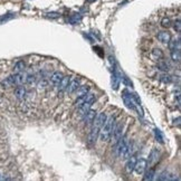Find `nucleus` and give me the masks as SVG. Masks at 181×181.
<instances>
[{
  "label": "nucleus",
  "instance_id": "3",
  "mask_svg": "<svg viewBox=\"0 0 181 181\" xmlns=\"http://www.w3.org/2000/svg\"><path fill=\"white\" fill-rule=\"evenodd\" d=\"M26 74L24 73H15V75L8 76L7 78H5L2 82L0 83V86L2 89H9L11 86H18L23 85L26 83Z\"/></svg>",
  "mask_w": 181,
  "mask_h": 181
},
{
  "label": "nucleus",
  "instance_id": "27",
  "mask_svg": "<svg viewBox=\"0 0 181 181\" xmlns=\"http://www.w3.org/2000/svg\"><path fill=\"white\" fill-rule=\"evenodd\" d=\"M86 101V95L84 96H79V97H77V99L75 101V103H74V106H75L76 109H78V107H81L82 106V104Z\"/></svg>",
  "mask_w": 181,
  "mask_h": 181
},
{
  "label": "nucleus",
  "instance_id": "22",
  "mask_svg": "<svg viewBox=\"0 0 181 181\" xmlns=\"http://www.w3.org/2000/svg\"><path fill=\"white\" fill-rule=\"evenodd\" d=\"M171 58H172L173 62L180 63V59H181L180 49H173V50H171Z\"/></svg>",
  "mask_w": 181,
  "mask_h": 181
},
{
  "label": "nucleus",
  "instance_id": "37",
  "mask_svg": "<svg viewBox=\"0 0 181 181\" xmlns=\"http://www.w3.org/2000/svg\"><path fill=\"white\" fill-rule=\"evenodd\" d=\"M0 180H6V178L2 177V174H1V173H0Z\"/></svg>",
  "mask_w": 181,
  "mask_h": 181
},
{
  "label": "nucleus",
  "instance_id": "25",
  "mask_svg": "<svg viewBox=\"0 0 181 181\" xmlns=\"http://www.w3.org/2000/svg\"><path fill=\"white\" fill-rule=\"evenodd\" d=\"M155 171H154V169H150L149 171H147L145 172V176H144V180L148 181V180H154L155 179Z\"/></svg>",
  "mask_w": 181,
  "mask_h": 181
},
{
  "label": "nucleus",
  "instance_id": "12",
  "mask_svg": "<svg viewBox=\"0 0 181 181\" xmlns=\"http://www.w3.org/2000/svg\"><path fill=\"white\" fill-rule=\"evenodd\" d=\"M69 82H71V76H63L62 81H61L59 85H58V93L59 94H62L64 91H66Z\"/></svg>",
  "mask_w": 181,
  "mask_h": 181
},
{
  "label": "nucleus",
  "instance_id": "20",
  "mask_svg": "<svg viewBox=\"0 0 181 181\" xmlns=\"http://www.w3.org/2000/svg\"><path fill=\"white\" fill-rule=\"evenodd\" d=\"M168 44H169V49H170V50H173V49H180L181 48L180 39H177V40H176V39H170Z\"/></svg>",
  "mask_w": 181,
  "mask_h": 181
},
{
  "label": "nucleus",
  "instance_id": "8",
  "mask_svg": "<svg viewBox=\"0 0 181 181\" xmlns=\"http://www.w3.org/2000/svg\"><path fill=\"white\" fill-rule=\"evenodd\" d=\"M147 167H148V162L145 159H140V160L137 161V163H135V167H134V170L137 172V174H143L147 170Z\"/></svg>",
  "mask_w": 181,
  "mask_h": 181
},
{
  "label": "nucleus",
  "instance_id": "1",
  "mask_svg": "<svg viewBox=\"0 0 181 181\" xmlns=\"http://www.w3.org/2000/svg\"><path fill=\"white\" fill-rule=\"evenodd\" d=\"M115 152L116 155L121 159H127L131 155L132 149H131V145L127 141V135H122L121 139L117 141V143L115 144Z\"/></svg>",
  "mask_w": 181,
  "mask_h": 181
},
{
  "label": "nucleus",
  "instance_id": "4",
  "mask_svg": "<svg viewBox=\"0 0 181 181\" xmlns=\"http://www.w3.org/2000/svg\"><path fill=\"white\" fill-rule=\"evenodd\" d=\"M122 133H123V122H119V123L114 124V127H113V131H112V135H111L113 145H115V144L117 143V141L122 137Z\"/></svg>",
  "mask_w": 181,
  "mask_h": 181
},
{
  "label": "nucleus",
  "instance_id": "26",
  "mask_svg": "<svg viewBox=\"0 0 181 181\" xmlns=\"http://www.w3.org/2000/svg\"><path fill=\"white\" fill-rule=\"evenodd\" d=\"M158 68L162 71V72H168L169 68H170V66L168 64L167 62H163V61H161V62L158 63Z\"/></svg>",
  "mask_w": 181,
  "mask_h": 181
},
{
  "label": "nucleus",
  "instance_id": "32",
  "mask_svg": "<svg viewBox=\"0 0 181 181\" xmlns=\"http://www.w3.org/2000/svg\"><path fill=\"white\" fill-rule=\"evenodd\" d=\"M47 18H50V19H56V18H58L61 15H59V12H56V11H51V12H47V14L45 15Z\"/></svg>",
  "mask_w": 181,
  "mask_h": 181
},
{
  "label": "nucleus",
  "instance_id": "18",
  "mask_svg": "<svg viewBox=\"0 0 181 181\" xmlns=\"http://www.w3.org/2000/svg\"><path fill=\"white\" fill-rule=\"evenodd\" d=\"M82 19H83L82 15L74 14V15H72V16H71L68 19H67V21H68L71 25H78V24H81Z\"/></svg>",
  "mask_w": 181,
  "mask_h": 181
},
{
  "label": "nucleus",
  "instance_id": "24",
  "mask_svg": "<svg viewBox=\"0 0 181 181\" xmlns=\"http://www.w3.org/2000/svg\"><path fill=\"white\" fill-rule=\"evenodd\" d=\"M152 56L157 59H162L164 57V54L160 48H154V49H152Z\"/></svg>",
  "mask_w": 181,
  "mask_h": 181
},
{
  "label": "nucleus",
  "instance_id": "29",
  "mask_svg": "<svg viewBox=\"0 0 181 181\" xmlns=\"http://www.w3.org/2000/svg\"><path fill=\"white\" fill-rule=\"evenodd\" d=\"M15 17V14H6V15H4V16H1L0 17V25L1 24H4L5 21H8L9 19H11V18H14Z\"/></svg>",
  "mask_w": 181,
  "mask_h": 181
},
{
  "label": "nucleus",
  "instance_id": "14",
  "mask_svg": "<svg viewBox=\"0 0 181 181\" xmlns=\"http://www.w3.org/2000/svg\"><path fill=\"white\" fill-rule=\"evenodd\" d=\"M158 40L163 43V44H168L169 40L171 39V34L169 31H160L159 34L157 35Z\"/></svg>",
  "mask_w": 181,
  "mask_h": 181
},
{
  "label": "nucleus",
  "instance_id": "21",
  "mask_svg": "<svg viewBox=\"0 0 181 181\" xmlns=\"http://www.w3.org/2000/svg\"><path fill=\"white\" fill-rule=\"evenodd\" d=\"M25 68H26V64H25L23 61H19V62H17L16 64H15L14 72L15 73H21V72H24Z\"/></svg>",
  "mask_w": 181,
  "mask_h": 181
},
{
  "label": "nucleus",
  "instance_id": "34",
  "mask_svg": "<svg viewBox=\"0 0 181 181\" xmlns=\"http://www.w3.org/2000/svg\"><path fill=\"white\" fill-rule=\"evenodd\" d=\"M173 28H174V30L177 31V33H180V31H181V21H180V19H177V20H176V23H174V25H173Z\"/></svg>",
  "mask_w": 181,
  "mask_h": 181
},
{
  "label": "nucleus",
  "instance_id": "15",
  "mask_svg": "<svg viewBox=\"0 0 181 181\" xmlns=\"http://www.w3.org/2000/svg\"><path fill=\"white\" fill-rule=\"evenodd\" d=\"M158 180L160 181H165V180H179V178L176 177V174H172L170 172H162V173L158 177Z\"/></svg>",
  "mask_w": 181,
  "mask_h": 181
},
{
  "label": "nucleus",
  "instance_id": "30",
  "mask_svg": "<svg viewBox=\"0 0 181 181\" xmlns=\"http://www.w3.org/2000/svg\"><path fill=\"white\" fill-rule=\"evenodd\" d=\"M36 83V76L35 75H27L26 76V84H29V85H33Z\"/></svg>",
  "mask_w": 181,
  "mask_h": 181
},
{
  "label": "nucleus",
  "instance_id": "13",
  "mask_svg": "<svg viewBox=\"0 0 181 181\" xmlns=\"http://www.w3.org/2000/svg\"><path fill=\"white\" fill-rule=\"evenodd\" d=\"M78 87H79V79L75 78V79H73V81L69 82V84H68V86H67L66 91H67L69 94H73V93H75L76 91H77Z\"/></svg>",
  "mask_w": 181,
  "mask_h": 181
},
{
  "label": "nucleus",
  "instance_id": "7",
  "mask_svg": "<svg viewBox=\"0 0 181 181\" xmlns=\"http://www.w3.org/2000/svg\"><path fill=\"white\" fill-rule=\"evenodd\" d=\"M99 130H101L99 127H94V125L92 127V130H91V132H89V145H93V144L96 143V141H97V139H99Z\"/></svg>",
  "mask_w": 181,
  "mask_h": 181
},
{
  "label": "nucleus",
  "instance_id": "17",
  "mask_svg": "<svg viewBox=\"0 0 181 181\" xmlns=\"http://www.w3.org/2000/svg\"><path fill=\"white\" fill-rule=\"evenodd\" d=\"M158 159H159V151H158L157 149H153V150L151 151L150 155H149V160H148L147 162L149 165H151V164L155 163L158 161Z\"/></svg>",
  "mask_w": 181,
  "mask_h": 181
},
{
  "label": "nucleus",
  "instance_id": "23",
  "mask_svg": "<svg viewBox=\"0 0 181 181\" xmlns=\"http://www.w3.org/2000/svg\"><path fill=\"white\" fill-rule=\"evenodd\" d=\"M154 137H155V139H157V141L159 142V143H161V144L164 143L163 134H162V132H161L159 129H154Z\"/></svg>",
  "mask_w": 181,
  "mask_h": 181
},
{
  "label": "nucleus",
  "instance_id": "6",
  "mask_svg": "<svg viewBox=\"0 0 181 181\" xmlns=\"http://www.w3.org/2000/svg\"><path fill=\"white\" fill-rule=\"evenodd\" d=\"M122 74L119 72L117 68L113 69V75H112V89H119V85L121 81H122Z\"/></svg>",
  "mask_w": 181,
  "mask_h": 181
},
{
  "label": "nucleus",
  "instance_id": "2",
  "mask_svg": "<svg viewBox=\"0 0 181 181\" xmlns=\"http://www.w3.org/2000/svg\"><path fill=\"white\" fill-rule=\"evenodd\" d=\"M115 124V117L113 115L107 116L106 121L104 122V124L102 125L101 130H99V137L102 142H107L111 140V135H112V131Z\"/></svg>",
  "mask_w": 181,
  "mask_h": 181
},
{
  "label": "nucleus",
  "instance_id": "28",
  "mask_svg": "<svg viewBox=\"0 0 181 181\" xmlns=\"http://www.w3.org/2000/svg\"><path fill=\"white\" fill-rule=\"evenodd\" d=\"M171 25H172V23H171V20H170V18H168V17H164L162 20H161V26L163 28H170L171 27Z\"/></svg>",
  "mask_w": 181,
  "mask_h": 181
},
{
  "label": "nucleus",
  "instance_id": "35",
  "mask_svg": "<svg viewBox=\"0 0 181 181\" xmlns=\"http://www.w3.org/2000/svg\"><path fill=\"white\" fill-rule=\"evenodd\" d=\"M47 87V82L46 81H43V82H40L39 84H38V89H46Z\"/></svg>",
  "mask_w": 181,
  "mask_h": 181
},
{
  "label": "nucleus",
  "instance_id": "16",
  "mask_svg": "<svg viewBox=\"0 0 181 181\" xmlns=\"http://www.w3.org/2000/svg\"><path fill=\"white\" fill-rule=\"evenodd\" d=\"M63 76L64 75H63L62 72H55L50 77V83L54 86H58L59 85V83H61V81H62Z\"/></svg>",
  "mask_w": 181,
  "mask_h": 181
},
{
  "label": "nucleus",
  "instance_id": "38",
  "mask_svg": "<svg viewBox=\"0 0 181 181\" xmlns=\"http://www.w3.org/2000/svg\"><path fill=\"white\" fill-rule=\"evenodd\" d=\"M87 1H89V2H94L95 0H87Z\"/></svg>",
  "mask_w": 181,
  "mask_h": 181
},
{
  "label": "nucleus",
  "instance_id": "9",
  "mask_svg": "<svg viewBox=\"0 0 181 181\" xmlns=\"http://www.w3.org/2000/svg\"><path fill=\"white\" fill-rule=\"evenodd\" d=\"M137 157L135 155H130L127 158V164H125V170L129 174H131L134 171V167H135V163H137Z\"/></svg>",
  "mask_w": 181,
  "mask_h": 181
},
{
  "label": "nucleus",
  "instance_id": "31",
  "mask_svg": "<svg viewBox=\"0 0 181 181\" xmlns=\"http://www.w3.org/2000/svg\"><path fill=\"white\" fill-rule=\"evenodd\" d=\"M160 79L163 83H170L171 81H172V77H171L169 74H162V75L160 76Z\"/></svg>",
  "mask_w": 181,
  "mask_h": 181
},
{
  "label": "nucleus",
  "instance_id": "10",
  "mask_svg": "<svg viewBox=\"0 0 181 181\" xmlns=\"http://www.w3.org/2000/svg\"><path fill=\"white\" fill-rule=\"evenodd\" d=\"M96 116V111L95 110L89 109L87 112L84 114V122H85L86 125H91L93 123V121L95 119Z\"/></svg>",
  "mask_w": 181,
  "mask_h": 181
},
{
  "label": "nucleus",
  "instance_id": "11",
  "mask_svg": "<svg viewBox=\"0 0 181 181\" xmlns=\"http://www.w3.org/2000/svg\"><path fill=\"white\" fill-rule=\"evenodd\" d=\"M15 96H16V99H19V101H23V99H26V95H27V89H25L24 86L21 85H18V87H16L14 92Z\"/></svg>",
  "mask_w": 181,
  "mask_h": 181
},
{
  "label": "nucleus",
  "instance_id": "5",
  "mask_svg": "<svg viewBox=\"0 0 181 181\" xmlns=\"http://www.w3.org/2000/svg\"><path fill=\"white\" fill-rule=\"evenodd\" d=\"M122 99H123V102L127 109L132 110V111H137V105H135V102L133 99V96L127 89H124L122 92Z\"/></svg>",
  "mask_w": 181,
  "mask_h": 181
},
{
  "label": "nucleus",
  "instance_id": "33",
  "mask_svg": "<svg viewBox=\"0 0 181 181\" xmlns=\"http://www.w3.org/2000/svg\"><path fill=\"white\" fill-rule=\"evenodd\" d=\"M121 78L123 79V83H124V85H125V86H131V87L133 86V84H132V82H131L130 79H129V77H127V75H124V74H123Z\"/></svg>",
  "mask_w": 181,
  "mask_h": 181
},
{
  "label": "nucleus",
  "instance_id": "19",
  "mask_svg": "<svg viewBox=\"0 0 181 181\" xmlns=\"http://www.w3.org/2000/svg\"><path fill=\"white\" fill-rule=\"evenodd\" d=\"M89 89H91V87H89V85H83V86L79 85V87L77 89V91H76L77 97H79V96L86 95V94H87V93L89 92Z\"/></svg>",
  "mask_w": 181,
  "mask_h": 181
},
{
  "label": "nucleus",
  "instance_id": "36",
  "mask_svg": "<svg viewBox=\"0 0 181 181\" xmlns=\"http://www.w3.org/2000/svg\"><path fill=\"white\" fill-rule=\"evenodd\" d=\"M180 125V117H177V120H174V125Z\"/></svg>",
  "mask_w": 181,
  "mask_h": 181
}]
</instances>
